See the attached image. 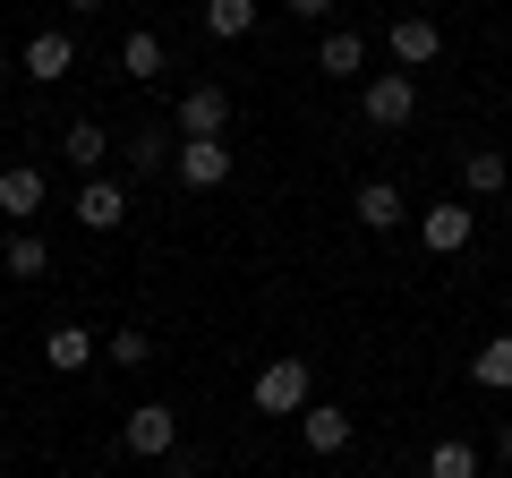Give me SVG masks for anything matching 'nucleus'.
<instances>
[{"label":"nucleus","instance_id":"obj_1","mask_svg":"<svg viewBox=\"0 0 512 478\" xmlns=\"http://www.w3.org/2000/svg\"><path fill=\"white\" fill-rule=\"evenodd\" d=\"M248 402L265 410V419H291V410H308V402H316L308 359H265V368H256V385H248Z\"/></svg>","mask_w":512,"mask_h":478},{"label":"nucleus","instance_id":"obj_2","mask_svg":"<svg viewBox=\"0 0 512 478\" xmlns=\"http://www.w3.org/2000/svg\"><path fill=\"white\" fill-rule=\"evenodd\" d=\"M359 111L376 120V129H410V111H419V77H410V69L367 77V86H359Z\"/></svg>","mask_w":512,"mask_h":478},{"label":"nucleus","instance_id":"obj_3","mask_svg":"<svg viewBox=\"0 0 512 478\" xmlns=\"http://www.w3.org/2000/svg\"><path fill=\"white\" fill-rule=\"evenodd\" d=\"M120 444L137 461H171V453H180V419H171L163 402H137V410H128V427H120Z\"/></svg>","mask_w":512,"mask_h":478},{"label":"nucleus","instance_id":"obj_4","mask_svg":"<svg viewBox=\"0 0 512 478\" xmlns=\"http://www.w3.org/2000/svg\"><path fill=\"white\" fill-rule=\"evenodd\" d=\"M222 129H231V94H222L214 77L188 86V94H180V137H222Z\"/></svg>","mask_w":512,"mask_h":478},{"label":"nucleus","instance_id":"obj_5","mask_svg":"<svg viewBox=\"0 0 512 478\" xmlns=\"http://www.w3.org/2000/svg\"><path fill=\"white\" fill-rule=\"evenodd\" d=\"M180 180L188 188H222L231 180V137H180Z\"/></svg>","mask_w":512,"mask_h":478},{"label":"nucleus","instance_id":"obj_6","mask_svg":"<svg viewBox=\"0 0 512 478\" xmlns=\"http://www.w3.org/2000/svg\"><path fill=\"white\" fill-rule=\"evenodd\" d=\"M384 43H393L402 69H436V60H444V26L436 18H393V35H384Z\"/></svg>","mask_w":512,"mask_h":478},{"label":"nucleus","instance_id":"obj_7","mask_svg":"<svg viewBox=\"0 0 512 478\" xmlns=\"http://www.w3.org/2000/svg\"><path fill=\"white\" fill-rule=\"evenodd\" d=\"M69 214L86 222V231H120V222H128V188H120V180H86Z\"/></svg>","mask_w":512,"mask_h":478},{"label":"nucleus","instance_id":"obj_8","mask_svg":"<svg viewBox=\"0 0 512 478\" xmlns=\"http://www.w3.org/2000/svg\"><path fill=\"white\" fill-rule=\"evenodd\" d=\"M0 214L18 222V231L43 214V171L35 163H9V171H0Z\"/></svg>","mask_w":512,"mask_h":478},{"label":"nucleus","instance_id":"obj_9","mask_svg":"<svg viewBox=\"0 0 512 478\" xmlns=\"http://www.w3.org/2000/svg\"><path fill=\"white\" fill-rule=\"evenodd\" d=\"M470 239H478V214H470V205H427V248H436V257H461Z\"/></svg>","mask_w":512,"mask_h":478},{"label":"nucleus","instance_id":"obj_10","mask_svg":"<svg viewBox=\"0 0 512 478\" xmlns=\"http://www.w3.org/2000/svg\"><path fill=\"white\" fill-rule=\"evenodd\" d=\"M299 436H308V453H342V444H350V410L308 402V410H299Z\"/></svg>","mask_w":512,"mask_h":478},{"label":"nucleus","instance_id":"obj_11","mask_svg":"<svg viewBox=\"0 0 512 478\" xmlns=\"http://www.w3.org/2000/svg\"><path fill=\"white\" fill-rule=\"evenodd\" d=\"M69 69H77V43L69 35H35V43H26V77H35V86H60Z\"/></svg>","mask_w":512,"mask_h":478},{"label":"nucleus","instance_id":"obj_12","mask_svg":"<svg viewBox=\"0 0 512 478\" xmlns=\"http://www.w3.org/2000/svg\"><path fill=\"white\" fill-rule=\"evenodd\" d=\"M402 214H410V197L393 180H367L359 188V222H367V231H402Z\"/></svg>","mask_w":512,"mask_h":478},{"label":"nucleus","instance_id":"obj_13","mask_svg":"<svg viewBox=\"0 0 512 478\" xmlns=\"http://www.w3.org/2000/svg\"><path fill=\"white\" fill-rule=\"evenodd\" d=\"M86 359H94V333H86V325H52V333H43V368L77 376Z\"/></svg>","mask_w":512,"mask_h":478},{"label":"nucleus","instance_id":"obj_14","mask_svg":"<svg viewBox=\"0 0 512 478\" xmlns=\"http://www.w3.org/2000/svg\"><path fill=\"white\" fill-rule=\"evenodd\" d=\"M316 69H325V77H359V69H367V43H359V26H333V35L316 43Z\"/></svg>","mask_w":512,"mask_h":478},{"label":"nucleus","instance_id":"obj_15","mask_svg":"<svg viewBox=\"0 0 512 478\" xmlns=\"http://www.w3.org/2000/svg\"><path fill=\"white\" fill-rule=\"evenodd\" d=\"M470 385L512 393V333H495V342H478V350H470Z\"/></svg>","mask_w":512,"mask_h":478},{"label":"nucleus","instance_id":"obj_16","mask_svg":"<svg viewBox=\"0 0 512 478\" xmlns=\"http://www.w3.org/2000/svg\"><path fill=\"white\" fill-rule=\"evenodd\" d=\"M504 180H512V163H504L495 146H470V154H461V188H470V197H495Z\"/></svg>","mask_w":512,"mask_h":478},{"label":"nucleus","instance_id":"obj_17","mask_svg":"<svg viewBox=\"0 0 512 478\" xmlns=\"http://www.w3.org/2000/svg\"><path fill=\"white\" fill-rule=\"evenodd\" d=\"M205 35H214V43L256 35V0H205Z\"/></svg>","mask_w":512,"mask_h":478},{"label":"nucleus","instance_id":"obj_18","mask_svg":"<svg viewBox=\"0 0 512 478\" xmlns=\"http://www.w3.org/2000/svg\"><path fill=\"white\" fill-rule=\"evenodd\" d=\"M0 265H9L18 282H35V274H52V248H43L35 231H9V248H0Z\"/></svg>","mask_w":512,"mask_h":478},{"label":"nucleus","instance_id":"obj_19","mask_svg":"<svg viewBox=\"0 0 512 478\" xmlns=\"http://www.w3.org/2000/svg\"><path fill=\"white\" fill-rule=\"evenodd\" d=\"M487 461H478V444H461V436H444L436 453H427V478H478Z\"/></svg>","mask_w":512,"mask_h":478},{"label":"nucleus","instance_id":"obj_20","mask_svg":"<svg viewBox=\"0 0 512 478\" xmlns=\"http://www.w3.org/2000/svg\"><path fill=\"white\" fill-rule=\"evenodd\" d=\"M60 154H69L77 171H94V163H103V154H111V137L94 129V120H69V137H60Z\"/></svg>","mask_w":512,"mask_h":478},{"label":"nucleus","instance_id":"obj_21","mask_svg":"<svg viewBox=\"0 0 512 478\" xmlns=\"http://www.w3.org/2000/svg\"><path fill=\"white\" fill-rule=\"evenodd\" d=\"M120 69H128V77H163L171 60H163V43H154V35H128V43H120Z\"/></svg>","mask_w":512,"mask_h":478},{"label":"nucleus","instance_id":"obj_22","mask_svg":"<svg viewBox=\"0 0 512 478\" xmlns=\"http://www.w3.org/2000/svg\"><path fill=\"white\" fill-rule=\"evenodd\" d=\"M111 359H120V368H146V359H154V333H137V325L111 333Z\"/></svg>","mask_w":512,"mask_h":478},{"label":"nucleus","instance_id":"obj_23","mask_svg":"<svg viewBox=\"0 0 512 478\" xmlns=\"http://www.w3.org/2000/svg\"><path fill=\"white\" fill-rule=\"evenodd\" d=\"M154 163H163V137L137 129V137H128V171H154Z\"/></svg>","mask_w":512,"mask_h":478},{"label":"nucleus","instance_id":"obj_24","mask_svg":"<svg viewBox=\"0 0 512 478\" xmlns=\"http://www.w3.org/2000/svg\"><path fill=\"white\" fill-rule=\"evenodd\" d=\"M171 478H205V461L197 453H171Z\"/></svg>","mask_w":512,"mask_h":478},{"label":"nucleus","instance_id":"obj_25","mask_svg":"<svg viewBox=\"0 0 512 478\" xmlns=\"http://www.w3.org/2000/svg\"><path fill=\"white\" fill-rule=\"evenodd\" d=\"M291 18H333V0H291Z\"/></svg>","mask_w":512,"mask_h":478},{"label":"nucleus","instance_id":"obj_26","mask_svg":"<svg viewBox=\"0 0 512 478\" xmlns=\"http://www.w3.org/2000/svg\"><path fill=\"white\" fill-rule=\"evenodd\" d=\"M495 461H504V470H512V419L495 427Z\"/></svg>","mask_w":512,"mask_h":478},{"label":"nucleus","instance_id":"obj_27","mask_svg":"<svg viewBox=\"0 0 512 478\" xmlns=\"http://www.w3.org/2000/svg\"><path fill=\"white\" fill-rule=\"evenodd\" d=\"M60 9H86V18H94V9H103V0H60Z\"/></svg>","mask_w":512,"mask_h":478},{"label":"nucleus","instance_id":"obj_28","mask_svg":"<svg viewBox=\"0 0 512 478\" xmlns=\"http://www.w3.org/2000/svg\"><path fill=\"white\" fill-rule=\"evenodd\" d=\"M9 69H18V60H9V52H0V86H9Z\"/></svg>","mask_w":512,"mask_h":478},{"label":"nucleus","instance_id":"obj_29","mask_svg":"<svg viewBox=\"0 0 512 478\" xmlns=\"http://www.w3.org/2000/svg\"><path fill=\"white\" fill-rule=\"evenodd\" d=\"M359 478H384V470H359Z\"/></svg>","mask_w":512,"mask_h":478}]
</instances>
